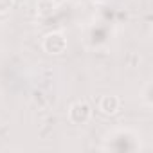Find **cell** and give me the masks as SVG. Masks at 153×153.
I'll return each mask as SVG.
<instances>
[{
  "instance_id": "cell-1",
  "label": "cell",
  "mask_w": 153,
  "mask_h": 153,
  "mask_svg": "<svg viewBox=\"0 0 153 153\" xmlns=\"http://www.w3.org/2000/svg\"><path fill=\"white\" fill-rule=\"evenodd\" d=\"M67 47V42L63 38V34L59 33H51L43 38V49L51 54H61Z\"/></svg>"
},
{
  "instance_id": "cell-2",
  "label": "cell",
  "mask_w": 153,
  "mask_h": 153,
  "mask_svg": "<svg viewBox=\"0 0 153 153\" xmlns=\"http://www.w3.org/2000/svg\"><path fill=\"white\" fill-rule=\"evenodd\" d=\"M78 114H81V123L88 121L90 117V108L87 103H76L70 106V119H74V123H79V117H76Z\"/></svg>"
},
{
  "instance_id": "cell-3",
  "label": "cell",
  "mask_w": 153,
  "mask_h": 153,
  "mask_svg": "<svg viewBox=\"0 0 153 153\" xmlns=\"http://www.w3.org/2000/svg\"><path fill=\"white\" fill-rule=\"evenodd\" d=\"M119 97L115 96H105L101 101H99V110L103 114H115L119 110Z\"/></svg>"
},
{
  "instance_id": "cell-4",
  "label": "cell",
  "mask_w": 153,
  "mask_h": 153,
  "mask_svg": "<svg viewBox=\"0 0 153 153\" xmlns=\"http://www.w3.org/2000/svg\"><path fill=\"white\" fill-rule=\"evenodd\" d=\"M13 0H0V13H6L7 9H11Z\"/></svg>"
},
{
  "instance_id": "cell-5",
  "label": "cell",
  "mask_w": 153,
  "mask_h": 153,
  "mask_svg": "<svg viewBox=\"0 0 153 153\" xmlns=\"http://www.w3.org/2000/svg\"><path fill=\"white\" fill-rule=\"evenodd\" d=\"M94 2H97V4H99V2H105V0H94Z\"/></svg>"
}]
</instances>
